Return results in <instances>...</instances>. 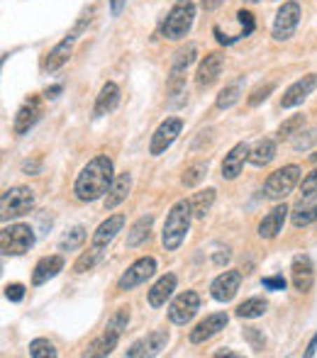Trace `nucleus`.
Instances as JSON below:
<instances>
[{"instance_id":"obj_36","label":"nucleus","mask_w":317,"mask_h":358,"mask_svg":"<svg viewBox=\"0 0 317 358\" xmlns=\"http://www.w3.org/2000/svg\"><path fill=\"white\" fill-rule=\"evenodd\" d=\"M29 356L32 358H54L57 356V349L49 339H34L29 344Z\"/></svg>"},{"instance_id":"obj_17","label":"nucleus","mask_w":317,"mask_h":358,"mask_svg":"<svg viewBox=\"0 0 317 358\" xmlns=\"http://www.w3.org/2000/svg\"><path fill=\"white\" fill-rule=\"evenodd\" d=\"M227 322H230V317L225 315V312H218V315L205 317V320L200 322L193 331H190V341H193V344H205V341L213 339L218 331H223L225 327H227Z\"/></svg>"},{"instance_id":"obj_8","label":"nucleus","mask_w":317,"mask_h":358,"mask_svg":"<svg viewBox=\"0 0 317 358\" xmlns=\"http://www.w3.org/2000/svg\"><path fill=\"white\" fill-rule=\"evenodd\" d=\"M198 310H200V295L193 290H185L171 302L169 320L174 322V324H188V322L198 315Z\"/></svg>"},{"instance_id":"obj_27","label":"nucleus","mask_w":317,"mask_h":358,"mask_svg":"<svg viewBox=\"0 0 317 358\" xmlns=\"http://www.w3.org/2000/svg\"><path fill=\"white\" fill-rule=\"evenodd\" d=\"M174 290H176V275L174 273L161 275L157 283H154L152 290H149V305H152V307L166 305V300H169Z\"/></svg>"},{"instance_id":"obj_45","label":"nucleus","mask_w":317,"mask_h":358,"mask_svg":"<svg viewBox=\"0 0 317 358\" xmlns=\"http://www.w3.org/2000/svg\"><path fill=\"white\" fill-rule=\"evenodd\" d=\"M315 139H317V129H310V137L298 139V142H295V149H308V146L313 144Z\"/></svg>"},{"instance_id":"obj_37","label":"nucleus","mask_w":317,"mask_h":358,"mask_svg":"<svg viewBox=\"0 0 317 358\" xmlns=\"http://www.w3.org/2000/svg\"><path fill=\"white\" fill-rule=\"evenodd\" d=\"M100 254H103V251L95 249V246H90V251H85V254H80V259L76 261V266H73V271H76V273H85V271H90V268H93V266L100 261Z\"/></svg>"},{"instance_id":"obj_4","label":"nucleus","mask_w":317,"mask_h":358,"mask_svg":"<svg viewBox=\"0 0 317 358\" xmlns=\"http://www.w3.org/2000/svg\"><path fill=\"white\" fill-rule=\"evenodd\" d=\"M195 20V5L193 0H178L166 15L164 22V37L166 39H183L190 32Z\"/></svg>"},{"instance_id":"obj_34","label":"nucleus","mask_w":317,"mask_h":358,"mask_svg":"<svg viewBox=\"0 0 317 358\" xmlns=\"http://www.w3.org/2000/svg\"><path fill=\"white\" fill-rule=\"evenodd\" d=\"M83 241H85V229H83V227H73V229L69 231L62 241H59V249H62V251H73V249H78Z\"/></svg>"},{"instance_id":"obj_24","label":"nucleus","mask_w":317,"mask_h":358,"mask_svg":"<svg viewBox=\"0 0 317 358\" xmlns=\"http://www.w3.org/2000/svg\"><path fill=\"white\" fill-rule=\"evenodd\" d=\"M118 103H120V88L115 83H105L103 88H100L98 100H95L93 115L95 117H103V115L113 113V110L118 108Z\"/></svg>"},{"instance_id":"obj_35","label":"nucleus","mask_w":317,"mask_h":358,"mask_svg":"<svg viewBox=\"0 0 317 358\" xmlns=\"http://www.w3.org/2000/svg\"><path fill=\"white\" fill-rule=\"evenodd\" d=\"M303 127H305V117H303V115H293V117H288L279 127V137L281 139H290L293 134H298Z\"/></svg>"},{"instance_id":"obj_47","label":"nucleus","mask_w":317,"mask_h":358,"mask_svg":"<svg viewBox=\"0 0 317 358\" xmlns=\"http://www.w3.org/2000/svg\"><path fill=\"white\" fill-rule=\"evenodd\" d=\"M223 3H225V0H203V10H208V13H210V10H218Z\"/></svg>"},{"instance_id":"obj_21","label":"nucleus","mask_w":317,"mask_h":358,"mask_svg":"<svg viewBox=\"0 0 317 358\" xmlns=\"http://www.w3.org/2000/svg\"><path fill=\"white\" fill-rule=\"evenodd\" d=\"M249 151H251L249 146L241 142V144L234 146L227 156H225V161H223V178L225 180H234L241 173V169H244V161L249 159Z\"/></svg>"},{"instance_id":"obj_19","label":"nucleus","mask_w":317,"mask_h":358,"mask_svg":"<svg viewBox=\"0 0 317 358\" xmlns=\"http://www.w3.org/2000/svg\"><path fill=\"white\" fill-rule=\"evenodd\" d=\"M288 213L290 210L286 203L276 205V208L259 222V236L261 239H274V236H279V231L283 229V222H286V215Z\"/></svg>"},{"instance_id":"obj_43","label":"nucleus","mask_w":317,"mask_h":358,"mask_svg":"<svg viewBox=\"0 0 317 358\" xmlns=\"http://www.w3.org/2000/svg\"><path fill=\"white\" fill-rule=\"evenodd\" d=\"M261 283H264V287H269V290H286V280L281 275H271V278H264Z\"/></svg>"},{"instance_id":"obj_10","label":"nucleus","mask_w":317,"mask_h":358,"mask_svg":"<svg viewBox=\"0 0 317 358\" xmlns=\"http://www.w3.org/2000/svg\"><path fill=\"white\" fill-rule=\"evenodd\" d=\"M300 22V5L298 3H283V8L279 10L274 22V39L279 42H286L295 34Z\"/></svg>"},{"instance_id":"obj_51","label":"nucleus","mask_w":317,"mask_h":358,"mask_svg":"<svg viewBox=\"0 0 317 358\" xmlns=\"http://www.w3.org/2000/svg\"><path fill=\"white\" fill-rule=\"evenodd\" d=\"M22 171H24V173H29V171H39V164H37V161H32V164H29V161H27V164L22 166Z\"/></svg>"},{"instance_id":"obj_18","label":"nucleus","mask_w":317,"mask_h":358,"mask_svg":"<svg viewBox=\"0 0 317 358\" xmlns=\"http://www.w3.org/2000/svg\"><path fill=\"white\" fill-rule=\"evenodd\" d=\"M73 44H76V37H71V34H66V37L62 39V42L57 44V47L52 49V52L47 54V59H44V71H57V69H62L64 64L71 59V52H73Z\"/></svg>"},{"instance_id":"obj_3","label":"nucleus","mask_w":317,"mask_h":358,"mask_svg":"<svg viewBox=\"0 0 317 358\" xmlns=\"http://www.w3.org/2000/svg\"><path fill=\"white\" fill-rule=\"evenodd\" d=\"M127 324H129V307H120V310L110 317L103 336H100V339H95L93 344H90V349L85 351L83 356H108V354H113V349L120 344V339H122Z\"/></svg>"},{"instance_id":"obj_30","label":"nucleus","mask_w":317,"mask_h":358,"mask_svg":"<svg viewBox=\"0 0 317 358\" xmlns=\"http://www.w3.org/2000/svg\"><path fill=\"white\" fill-rule=\"evenodd\" d=\"M215 193H218L215 188H208V190H200V193H195V198L190 200V208H193V217L203 220V217L208 215L210 210H213Z\"/></svg>"},{"instance_id":"obj_7","label":"nucleus","mask_w":317,"mask_h":358,"mask_svg":"<svg viewBox=\"0 0 317 358\" xmlns=\"http://www.w3.org/2000/svg\"><path fill=\"white\" fill-rule=\"evenodd\" d=\"M300 180L298 166H283V169L274 171L264 183V195L269 200H283L286 195L293 193V188Z\"/></svg>"},{"instance_id":"obj_54","label":"nucleus","mask_w":317,"mask_h":358,"mask_svg":"<svg viewBox=\"0 0 317 358\" xmlns=\"http://www.w3.org/2000/svg\"><path fill=\"white\" fill-rule=\"evenodd\" d=\"M246 3H256V0H246Z\"/></svg>"},{"instance_id":"obj_32","label":"nucleus","mask_w":317,"mask_h":358,"mask_svg":"<svg viewBox=\"0 0 317 358\" xmlns=\"http://www.w3.org/2000/svg\"><path fill=\"white\" fill-rule=\"evenodd\" d=\"M266 307H269V302L264 297H249V300H244L237 307V317H241V320H256V317L264 315Z\"/></svg>"},{"instance_id":"obj_39","label":"nucleus","mask_w":317,"mask_h":358,"mask_svg":"<svg viewBox=\"0 0 317 358\" xmlns=\"http://www.w3.org/2000/svg\"><path fill=\"white\" fill-rule=\"evenodd\" d=\"M274 88H276L274 80H269V83H264V85H259V88H254V93L249 95V105H259V103H264V100L269 98L271 93H274Z\"/></svg>"},{"instance_id":"obj_48","label":"nucleus","mask_w":317,"mask_h":358,"mask_svg":"<svg viewBox=\"0 0 317 358\" xmlns=\"http://www.w3.org/2000/svg\"><path fill=\"white\" fill-rule=\"evenodd\" d=\"M125 3H127V0H110V8H113V15H120V13H122Z\"/></svg>"},{"instance_id":"obj_13","label":"nucleus","mask_w":317,"mask_h":358,"mask_svg":"<svg viewBox=\"0 0 317 358\" xmlns=\"http://www.w3.org/2000/svg\"><path fill=\"white\" fill-rule=\"evenodd\" d=\"M290 280L298 292H310V287L315 285V264L310 256H295L293 266H290Z\"/></svg>"},{"instance_id":"obj_42","label":"nucleus","mask_w":317,"mask_h":358,"mask_svg":"<svg viewBox=\"0 0 317 358\" xmlns=\"http://www.w3.org/2000/svg\"><path fill=\"white\" fill-rule=\"evenodd\" d=\"M5 297H8L10 302H20L24 297V285H20V283L5 285Z\"/></svg>"},{"instance_id":"obj_6","label":"nucleus","mask_w":317,"mask_h":358,"mask_svg":"<svg viewBox=\"0 0 317 358\" xmlns=\"http://www.w3.org/2000/svg\"><path fill=\"white\" fill-rule=\"evenodd\" d=\"M34 208V190L27 185H15V188L5 190L3 200H0V210H3V220H15L32 213Z\"/></svg>"},{"instance_id":"obj_29","label":"nucleus","mask_w":317,"mask_h":358,"mask_svg":"<svg viewBox=\"0 0 317 358\" xmlns=\"http://www.w3.org/2000/svg\"><path fill=\"white\" fill-rule=\"evenodd\" d=\"M274 156H276V142H271V139H261V142L249 151V161L254 166L271 164V161H274Z\"/></svg>"},{"instance_id":"obj_22","label":"nucleus","mask_w":317,"mask_h":358,"mask_svg":"<svg viewBox=\"0 0 317 358\" xmlns=\"http://www.w3.org/2000/svg\"><path fill=\"white\" fill-rule=\"evenodd\" d=\"M122 227H125V215H113V217H108V220L103 222V224L95 229V234H93V246L95 249H105V246L110 244V241L118 236V231H122Z\"/></svg>"},{"instance_id":"obj_11","label":"nucleus","mask_w":317,"mask_h":358,"mask_svg":"<svg viewBox=\"0 0 317 358\" xmlns=\"http://www.w3.org/2000/svg\"><path fill=\"white\" fill-rule=\"evenodd\" d=\"M181 129H183V122H181L178 117H166L164 122L157 127V132H154L152 144H149V154H152V156L164 154V151L169 149L176 139H178Z\"/></svg>"},{"instance_id":"obj_41","label":"nucleus","mask_w":317,"mask_h":358,"mask_svg":"<svg viewBox=\"0 0 317 358\" xmlns=\"http://www.w3.org/2000/svg\"><path fill=\"white\" fill-rule=\"evenodd\" d=\"M300 193L303 195H315L317 193V169L313 171V173L305 176L303 185H300Z\"/></svg>"},{"instance_id":"obj_28","label":"nucleus","mask_w":317,"mask_h":358,"mask_svg":"<svg viewBox=\"0 0 317 358\" xmlns=\"http://www.w3.org/2000/svg\"><path fill=\"white\" fill-rule=\"evenodd\" d=\"M152 224H154V217L152 215H144V217H139V220L134 222L132 229L127 231V246H129V249H134V246L144 244V241L149 239Z\"/></svg>"},{"instance_id":"obj_9","label":"nucleus","mask_w":317,"mask_h":358,"mask_svg":"<svg viewBox=\"0 0 317 358\" xmlns=\"http://www.w3.org/2000/svg\"><path fill=\"white\" fill-rule=\"evenodd\" d=\"M154 271H157V261H154L152 256H144V259L134 261L122 273V278L118 280V290H132V287L147 283L154 275Z\"/></svg>"},{"instance_id":"obj_16","label":"nucleus","mask_w":317,"mask_h":358,"mask_svg":"<svg viewBox=\"0 0 317 358\" xmlns=\"http://www.w3.org/2000/svg\"><path fill=\"white\" fill-rule=\"evenodd\" d=\"M317 88V73H308L303 76L300 80H295L293 85H290L288 90L283 93V100H281V108H295V105H300L305 98H308L310 93Z\"/></svg>"},{"instance_id":"obj_1","label":"nucleus","mask_w":317,"mask_h":358,"mask_svg":"<svg viewBox=\"0 0 317 358\" xmlns=\"http://www.w3.org/2000/svg\"><path fill=\"white\" fill-rule=\"evenodd\" d=\"M113 161L108 156H95L83 166V171L78 173L76 183H73V193L80 203H93V200L103 198L113 185Z\"/></svg>"},{"instance_id":"obj_50","label":"nucleus","mask_w":317,"mask_h":358,"mask_svg":"<svg viewBox=\"0 0 317 358\" xmlns=\"http://www.w3.org/2000/svg\"><path fill=\"white\" fill-rule=\"evenodd\" d=\"M315 351H317V331H315V336H313V341H310V346H308V351H305V356H315Z\"/></svg>"},{"instance_id":"obj_52","label":"nucleus","mask_w":317,"mask_h":358,"mask_svg":"<svg viewBox=\"0 0 317 358\" xmlns=\"http://www.w3.org/2000/svg\"><path fill=\"white\" fill-rule=\"evenodd\" d=\"M215 356H237V354H234V351H227V349H225V351H218V354H215Z\"/></svg>"},{"instance_id":"obj_40","label":"nucleus","mask_w":317,"mask_h":358,"mask_svg":"<svg viewBox=\"0 0 317 358\" xmlns=\"http://www.w3.org/2000/svg\"><path fill=\"white\" fill-rule=\"evenodd\" d=\"M239 22H241V37H249L251 32H254V15L249 13V10H239L237 13Z\"/></svg>"},{"instance_id":"obj_23","label":"nucleus","mask_w":317,"mask_h":358,"mask_svg":"<svg viewBox=\"0 0 317 358\" xmlns=\"http://www.w3.org/2000/svg\"><path fill=\"white\" fill-rule=\"evenodd\" d=\"M59 271H64V259H62V256H44V259L34 266L32 283L34 285L47 283V280H52L54 275H59Z\"/></svg>"},{"instance_id":"obj_5","label":"nucleus","mask_w":317,"mask_h":358,"mask_svg":"<svg viewBox=\"0 0 317 358\" xmlns=\"http://www.w3.org/2000/svg\"><path fill=\"white\" fill-rule=\"evenodd\" d=\"M34 246V231L29 224H10L0 234V249L5 256H22Z\"/></svg>"},{"instance_id":"obj_44","label":"nucleus","mask_w":317,"mask_h":358,"mask_svg":"<svg viewBox=\"0 0 317 358\" xmlns=\"http://www.w3.org/2000/svg\"><path fill=\"white\" fill-rule=\"evenodd\" d=\"M244 336H246V339L251 341V344H254V349H256V351H259L261 346H264V339H261V336L256 334L254 329H246V331H244Z\"/></svg>"},{"instance_id":"obj_20","label":"nucleus","mask_w":317,"mask_h":358,"mask_svg":"<svg viewBox=\"0 0 317 358\" xmlns=\"http://www.w3.org/2000/svg\"><path fill=\"white\" fill-rule=\"evenodd\" d=\"M223 66H225V57L223 54H208V57L203 59V64L198 66V85L200 88H208V85H213L215 80L220 78V73H223Z\"/></svg>"},{"instance_id":"obj_14","label":"nucleus","mask_w":317,"mask_h":358,"mask_svg":"<svg viewBox=\"0 0 317 358\" xmlns=\"http://www.w3.org/2000/svg\"><path fill=\"white\" fill-rule=\"evenodd\" d=\"M166 344H169V334H166L164 329H157L152 331V334H147L144 339L134 341L132 346L127 349V356L129 358H139V356H159L161 351L166 349Z\"/></svg>"},{"instance_id":"obj_46","label":"nucleus","mask_w":317,"mask_h":358,"mask_svg":"<svg viewBox=\"0 0 317 358\" xmlns=\"http://www.w3.org/2000/svg\"><path fill=\"white\" fill-rule=\"evenodd\" d=\"M59 93H62V85H52V88L44 90V98L54 100V98H59Z\"/></svg>"},{"instance_id":"obj_12","label":"nucleus","mask_w":317,"mask_h":358,"mask_svg":"<svg viewBox=\"0 0 317 358\" xmlns=\"http://www.w3.org/2000/svg\"><path fill=\"white\" fill-rule=\"evenodd\" d=\"M39 117H42V98H39V95H32V98L24 100L22 108H20L17 115H15V122H13L15 134H27L29 129L39 122Z\"/></svg>"},{"instance_id":"obj_33","label":"nucleus","mask_w":317,"mask_h":358,"mask_svg":"<svg viewBox=\"0 0 317 358\" xmlns=\"http://www.w3.org/2000/svg\"><path fill=\"white\" fill-rule=\"evenodd\" d=\"M205 176H208V164H193V166H188V169H185L181 183H183L185 188H195V185H198Z\"/></svg>"},{"instance_id":"obj_38","label":"nucleus","mask_w":317,"mask_h":358,"mask_svg":"<svg viewBox=\"0 0 317 358\" xmlns=\"http://www.w3.org/2000/svg\"><path fill=\"white\" fill-rule=\"evenodd\" d=\"M239 95H241L239 83L227 85V88H225L223 93L218 95V108H220V110H227V108H232V105L239 100Z\"/></svg>"},{"instance_id":"obj_31","label":"nucleus","mask_w":317,"mask_h":358,"mask_svg":"<svg viewBox=\"0 0 317 358\" xmlns=\"http://www.w3.org/2000/svg\"><path fill=\"white\" fill-rule=\"evenodd\" d=\"M195 54H198L195 44H185L183 49H178V52H176V57H174V64H171V73L185 76V69L195 62Z\"/></svg>"},{"instance_id":"obj_15","label":"nucleus","mask_w":317,"mask_h":358,"mask_svg":"<svg viewBox=\"0 0 317 358\" xmlns=\"http://www.w3.org/2000/svg\"><path fill=\"white\" fill-rule=\"evenodd\" d=\"M239 285H241V273H239V271H225V273H220L218 278L213 280L210 292H213V297L218 302H230L234 295H237Z\"/></svg>"},{"instance_id":"obj_26","label":"nucleus","mask_w":317,"mask_h":358,"mask_svg":"<svg viewBox=\"0 0 317 358\" xmlns=\"http://www.w3.org/2000/svg\"><path fill=\"white\" fill-rule=\"evenodd\" d=\"M295 227H308L310 222L317 220V193L315 195H303L300 203L295 205V210L290 213Z\"/></svg>"},{"instance_id":"obj_25","label":"nucleus","mask_w":317,"mask_h":358,"mask_svg":"<svg viewBox=\"0 0 317 358\" xmlns=\"http://www.w3.org/2000/svg\"><path fill=\"white\" fill-rule=\"evenodd\" d=\"M129 188H132V176L129 173H120L118 178L113 180L108 190V198H105V210H115L125 198L129 195Z\"/></svg>"},{"instance_id":"obj_53","label":"nucleus","mask_w":317,"mask_h":358,"mask_svg":"<svg viewBox=\"0 0 317 358\" xmlns=\"http://www.w3.org/2000/svg\"><path fill=\"white\" fill-rule=\"evenodd\" d=\"M310 159H313V161H317V151H315V154H310Z\"/></svg>"},{"instance_id":"obj_2","label":"nucleus","mask_w":317,"mask_h":358,"mask_svg":"<svg viewBox=\"0 0 317 358\" xmlns=\"http://www.w3.org/2000/svg\"><path fill=\"white\" fill-rule=\"evenodd\" d=\"M190 217H193V208H190L188 200H178L171 208V213L164 222V231H161V244H164L166 251H176L183 244L185 234L190 229Z\"/></svg>"},{"instance_id":"obj_49","label":"nucleus","mask_w":317,"mask_h":358,"mask_svg":"<svg viewBox=\"0 0 317 358\" xmlns=\"http://www.w3.org/2000/svg\"><path fill=\"white\" fill-rule=\"evenodd\" d=\"M227 261H230V254H227V249H225V254H215V264H218V266L227 264Z\"/></svg>"}]
</instances>
